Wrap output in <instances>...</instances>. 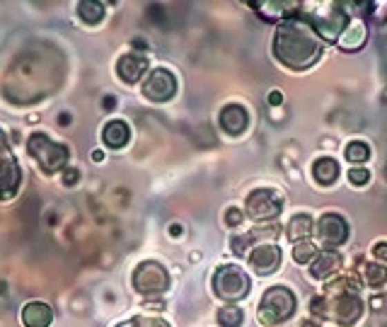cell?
Listing matches in <instances>:
<instances>
[{
	"label": "cell",
	"mask_w": 387,
	"mask_h": 327,
	"mask_svg": "<svg viewBox=\"0 0 387 327\" xmlns=\"http://www.w3.org/2000/svg\"><path fill=\"white\" fill-rule=\"evenodd\" d=\"M242 218H245V216H242V211L235 209V206L225 211V223L230 225V228H237V225L242 223Z\"/></svg>",
	"instance_id": "cell-31"
},
{
	"label": "cell",
	"mask_w": 387,
	"mask_h": 327,
	"mask_svg": "<svg viewBox=\"0 0 387 327\" xmlns=\"http://www.w3.org/2000/svg\"><path fill=\"white\" fill-rule=\"evenodd\" d=\"M366 41H368L366 22H363L361 17H351L346 30H343V35L339 37V46H341L343 51H358V49H363Z\"/></svg>",
	"instance_id": "cell-15"
},
{
	"label": "cell",
	"mask_w": 387,
	"mask_h": 327,
	"mask_svg": "<svg viewBox=\"0 0 387 327\" xmlns=\"http://www.w3.org/2000/svg\"><path fill=\"white\" fill-rule=\"evenodd\" d=\"M133 320H135V325H138V327H169L167 322L160 320V317H145V315H140V317H133Z\"/></svg>",
	"instance_id": "cell-30"
},
{
	"label": "cell",
	"mask_w": 387,
	"mask_h": 327,
	"mask_svg": "<svg viewBox=\"0 0 387 327\" xmlns=\"http://www.w3.org/2000/svg\"><path fill=\"white\" fill-rule=\"evenodd\" d=\"M169 233H172V235H179V233H182V225H169Z\"/></svg>",
	"instance_id": "cell-37"
},
{
	"label": "cell",
	"mask_w": 387,
	"mask_h": 327,
	"mask_svg": "<svg viewBox=\"0 0 387 327\" xmlns=\"http://www.w3.org/2000/svg\"><path fill=\"white\" fill-rule=\"evenodd\" d=\"M298 8H300L298 3H279V0H271V3H254V10H259L264 20H281V17L288 20L285 12H295Z\"/></svg>",
	"instance_id": "cell-21"
},
{
	"label": "cell",
	"mask_w": 387,
	"mask_h": 327,
	"mask_svg": "<svg viewBox=\"0 0 387 327\" xmlns=\"http://www.w3.org/2000/svg\"><path fill=\"white\" fill-rule=\"evenodd\" d=\"M319 254V250L312 245V240H298L293 247V259L298 264H310Z\"/></svg>",
	"instance_id": "cell-23"
},
{
	"label": "cell",
	"mask_w": 387,
	"mask_h": 327,
	"mask_svg": "<svg viewBox=\"0 0 387 327\" xmlns=\"http://www.w3.org/2000/svg\"><path fill=\"white\" fill-rule=\"evenodd\" d=\"M77 15L85 25H100L104 20V6L97 0H80L77 3Z\"/></svg>",
	"instance_id": "cell-22"
},
{
	"label": "cell",
	"mask_w": 387,
	"mask_h": 327,
	"mask_svg": "<svg viewBox=\"0 0 387 327\" xmlns=\"http://www.w3.org/2000/svg\"><path fill=\"white\" fill-rule=\"evenodd\" d=\"M339 293H358L356 279H339L327 286V296H339Z\"/></svg>",
	"instance_id": "cell-27"
},
{
	"label": "cell",
	"mask_w": 387,
	"mask_h": 327,
	"mask_svg": "<svg viewBox=\"0 0 387 327\" xmlns=\"http://www.w3.org/2000/svg\"><path fill=\"white\" fill-rule=\"evenodd\" d=\"M53 320V310L44 301H29L22 308V322L24 327H48Z\"/></svg>",
	"instance_id": "cell-17"
},
{
	"label": "cell",
	"mask_w": 387,
	"mask_h": 327,
	"mask_svg": "<svg viewBox=\"0 0 387 327\" xmlns=\"http://www.w3.org/2000/svg\"><path fill=\"white\" fill-rule=\"evenodd\" d=\"M274 56L290 71H305L322 56V39L305 17H288L276 27Z\"/></svg>",
	"instance_id": "cell-1"
},
{
	"label": "cell",
	"mask_w": 387,
	"mask_h": 327,
	"mask_svg": "<svg viewBox=\"0 0 387 327\" xmlns=\"http://www.w3.org/2000/svg\"><path fill=\"white\" fill-rule=\"evenodd\" d=\"M119 327H138V325H135V320H129V322H121Z\"/></svg>",
	"instance_id": "cell-38"
},
{
	"label": "cell",
	"mask_w": 387,
	"mask_h": 327,
	"mask_svg": "<svg viewBox=\"0 0 387 327\" xmlns=\"http://www.w3.org/2000/svg\"><path fill=\"white\" fill-rule=\"evenodd\" d=\"M348 180H351V185L363 187L370 180V172H368L366 167H353V170H348Z\"/></svg>",
	"instance_id": "cell-28"
},
{
	"label": "cell",
	"mask_w": 387,
	"mask_h": 327,
	"mask_svg": "<svg viewBox=\"0 0 387 327\" xmlns=\"http://www.w3.org/2000/svg\"><path fill=\"white\" fill-rule=\"evenodd\" d=\"M312 175L319 185H324V187L334 185L337 177H339V162L334 160V158H327V156L319 158V160H314V165H312Z\"/></svg>",
	"instance_id": "cell-20"
},
{
	"label": "cell",
	"mask_w": 387,
	"mask_h": 327,
	"mask_svg": "<svg viewBox=\"0 0 387 327\" xmlns=\"http://www.w3.org/2000/svg\"><path fill=\"white\" fill-rule=\"evenodd\" d=\"M242 320H245V315H242V310L235 306H225L218 310V325L220 327H240Z\"/></svg>",
	"instance_id": "cell-25"
},
{
	"label": "cell",
	"mask_w": 387,
	"mask_h": 327,
	"mask_svg": "<svg viewBox=\"0 0 387 327\" xmlns=\"http://www.w3.org/2000/svg\"><path fill=\"white\" fill-rule=\"evenodd\" d=\"M77 180H80V172H77V170H66V172H63V185L70 187V185H75Z\"/></svg>",
	"instance_id": "cell-32"
},
{
	"label": "cell",
	"mask_w": 387,
	"mask_h": 327,
	"mask_svg": "<svg viewBox=\"0 0 387 327\" xmlns=\"http://www.w3.org/2000/svg\"><path fill=\"white\" fill-rule=\"evenodd\" d=\"M281 264V250L276 245H259V247L252 250L249 254V267L254 269L259 277L266 274H274Z\"/></svg>",
	"instance_id": "cell-12"
},
{
	"label": "cell",
	"mask_w": 387,
	"mask_h": 327,
	"mask_svg": "<svg viewBox=\"0 0 387 327\" xmlns=\"http://www.w3.org/2000/svg\"><path fill=\"white\" fill-rule=\"evenodd\" d=\"M312 228H314V223L308 214H295L293 218L288 221V225H285V235H288V240H293V243H298V240H310Z\"/></svg>",
	"instance_id": "cell-19"
},
{
	"label": "cell",
	"mask_w": 387,
	"mask_h": 327,
	"mask_svg": "<svg viewBox=\"0 0 387 327\" xmlns=\"http://www.w3.org/2000/svg\"><path fill=\"white\" fill-rule=\"evenodd\" d=\"M295 312V296L285 286H271L261 296L259 303V322L264 327H276L281 322L290 320Z\"/></svg>",
	"instance_id": "cell-4"
},
{
	"label": "cell",
	"mask_w": 387,
	"mask_h": 327,
	"mask_svg": "<svg viewBox=\"0 0 387 327\" xmlns=\"http://www.w3.org/2000/svg\"><path fill=\"white\" fill-rule=\"evenodd\" d=\"M312 8L317 12H314L312 17H305V20L312 25V30L317 32L319 39L339 41V37L343 35L348 20H351V17L346 15L343 3H317V6H312Z\"/></svg>",
	"instance_id": "cell-3"
},
{
	"label": "cell",
	"mask_w": 387,
	"mask_h": 327,
	"mask_svg": "<svg viewBox=\"0 0 387 327\" xmlns=\"http://www.w3.org/2000/svg\"><path fill=\"white\" fill-rule=\"evenodd\" d=\"M92 160L102 162V160H104V153H102V151H92Z\"/></svg>",
	"instance_id": "cell-35"
},
{
	"label": "cell",
	"mask_w": 387,
	"mask_h": 327,
	"mask_svg": "<svg viewBox=\"0 0 387 327\" xmlns=\"http://www.w3.org/2000/svg\"><path fill=\"white\" fill-rule=\"evenodd\" d=\"M339 269H341V257H339L334 250H324V252H319L317 257L310 262V274H312L314 279L337 277Z\"/></svg>",
	"instance_id": "cell-16"
},
{
	"label": "cell",
	"mask_w": 387,
	"mask_h": 327,
	"mask_svg": "<svg viewBox=\"0 0 387 327\" xmlns=\"http://www.w3.org/2000/svg\"><path fill=\"white\" fill-rule=\"evenodd\" d=\"M281 102H283V95H281L279 90H274V93H269V104H271V107H279Z\"/></svg>",
	"instance_id": "cell-34"
},
{
	"label": "cell",
	"mask_w": 387,
	"mask_h": 327,
	"mask_svg": "<svg viewBox=\"0 0 387 327\" xmlns=\"http://www.w3.org/2000/svg\"><path fill=\"white\" fill-rule=\"evenodd\" d=\"M245 209L252 221H271L281 214L283 201H281L279 191L274 189H254L247 196Z\"/></svg>",
	"instance_id": "cell-9"
},
{
	"label": "cell",
	"mask_w": 387,
	"mask_h": 327,
	"mask_svg": "<svg viewBox=\"0 0 387 327\" xmlns=\"http://www.w3.org/2000/svg\"><path fill=\"white\" fill-rule=\"evenodd\" d=\"M27 151L37 160V165L41 167V172H46V175L63 170L68 162V156H70L66 146L51 141L46 133H32L27 141Z\"/></svg>",
	"instance_id": "cell-5"
},
{
	"label": "cell",
	"mask_w": 387,
	"mask_h": 327,
	"mask_svg": "<svg viewBox=\"0 0 387 327\" xmlns=\"http://www.w3.org/2000/svg\"><path fill=\"white\" fill-rule=\"evenodd\" d=\"M343 156H346L348 162H356L358 165V162H366L368 158H370V148H368L363 141H353L346 146V153H343Z\"/></svg>",
	"instance_id": "cell-26"
},
{
	"label": "cell",
	"mask_w": 387,
	"mask_h": 327,
	"mask_svg": "<svg viewBox=\"0 0 387 327\" xmlns=\"http://www.w3.org/2000/svg\"><path fill=\"white\" fill-rule=\"evenodd\" d=\"M372 254H375L377 259H382V262H387V243H375Z\"/></svg>",
	"instance_id": "cell-33"
},
{
	"label": "cell",
	"mask_w": 387,
	"mask_h": 327,
	"mask_svg": "<svg viewBox=\"0 0 387 327\" xmlns=\"http://www.w3.org/2000/svg\"><path fill=\"white\" fill-rule=\"evenodd\" d=\"M19 182H22V170H19V162L15 160L12 151L5 141L3 129H0V201L12 199L19 189Z\"/></svg>",
	"instance_id": "cell-8"
},
{
	"label": "cell",
	"mask_w": 387,
	"mask_h": 327,
	"mask_svg": "<svg viewBox=\"0 0 387 327\" xmlns=\"http://www.w3.org/2000/svg\"><path fill=\"white\" fill-rule=\"evenodd\" d=\"M114 104H116V100H114V97H106V100H104V107H106V109H111V107H114Z\"/></svg>",
	"instance_id": "cell-36"
},
{
	"label": "cell",
	"mask_w": 387,
	"mask_h": 327,
	"mask_svg": "<svg viewBox=\"0 0 387 327\" xmlns=\"http://www.w3.org/2000/svg\"><path fill=\"white\" fill-rule=\"evenodd\" d=\"M363 277H366L368 286L380 288L387 283V269L382 267V264H366V267H363Z\"/></svg>",
	"instance_id": "cell-24"
},
{
	"label": "cell",
	"mask_w": 387,
	"mask_h": 327,
	"mask_svg": "<svg viewBox=\"0 0 387 327\" xmlns=\"http://www.w3.org/2000/svg\"><path fill=\"white\" fill-rule=\"evenodd\" d=\"M133 288L143 296H160L169 288V274L164 272L162 264L145 259L133 272Z\"/></svg>",
	"instance_id": "cell-7"
},
{
	"label": "cell",
	"mask_w": 387,
	"mask_h": 327,
	"mask_svg": "<svg viewBox=\"0 0 387 327\" xmlns=\"http://www.w3.org/2000/svg\"><path fill=\"white\" fill-rule=\"evenodd\" d=\"M254 238H256V233H247V235H242V238H235V240H232V252H235V254H245L247 252V245L254 243Z\"/></svg>",
	"instance_id": "cell-29"
},
{
	"label": "cell",
	"mask_w": 387,
	"mask_h": 327,
	"mask_svg": "<svg viewBox=\"0 0 387 327\" xmlns=\"http://www.w3.org/2000/svg\"><path fill=\"white\" fill-rule=\"evenodd\" d=\"M310 310L317 317L332 320L341 327H351L363 312V301L356 293H339V296H317L310 301Z\"/></svg>",
	"instance_id": "cell-2"
},
{
	"label": "cell",
	"mask_w": 387,
	"mask_h": 327,
	"mask_svg": "<svg viewBox=\"0 0 387 327\" xmlns=\"http://www.w3.org/2000/svg\"><path fill=\"white\" fill-rule=\"evenodd\" d=\"M102 138H104V143L109 148H114V151H121V148H124L126 143L131 141L129 124L121 122V119H111V122L104 127V131H102Z\"/></svg>",
	"instance_id": "cell-18"
},
{
	"label": "cell",
	"mask_w": 387,
	"mask_h": 327,
	"mask_svg": "<svg viewBox=\"0 0 387 327\" xmlns=\"http://www.w3.org/2000/svg\"><path fill=\"white\" fill-rule=\"evenodd\" d=\"M249 127V114L242 104H227L220 112V129L230 136H240Z\"/></svg>",
	"instance_id": "cell-14"
},
{
	"label": "cell",
	"mask_w": 387,
	"mask_h": 327,
	"mask_svg": "<svg viewBox=\"0 0 387 327\" xmlns=\"http://www.w3.org/2000/svg\"><path fill=\"white\" fill-rule=\"evenodd\" d=\"M303 327H319V325H317V322H310V320H305V322H303Z\"/></svg>",
	"instance_id": "cell-39"
},
{
	"label": "cell",
	"mask_w": 387,
	"mask_h": 327,
	"mask_svg": "<svg viewBox=\"0 0 387 327\" xmlns=\"http://www.w3.org/2000/svg\"><path fill=\"white\" fill-rule=\"evenodd\" d=\"M116 73L124 83L135 85L145 73H148V56L143 54H124L116 61Z\"/></svg>",
	"instance_id": "cell-13"
},
{
	"label": "cell",
	"mask_w": 387,
	"mask_h": 327,
	"mask_svg": "<svg viewBox=\"0 0 387 327\" xmlns=\"http://www.w3.org/2000/svg\"><path fill=\"white\" fill-rule=\"evenodd\" d=\"M317 233L327 247H339L348 240V223L339 214H324L317 223Z\"/></svg>",
	"instance_id": "cell-11"
},
{
	"label": "cell",
	"mask_w": 387,
	"mask_h": 327,
	"mask_svg": "<svg viewBox=\"0 0 387 327\" xmlns=\"http://www.w3.org/2000/svg\"><path fill=\"white\" fill-rule=\"evenodd\" d=\"M249 277L237 264H223L213 274V291L223 301H242L249 293Z\"/></svg>",
	"instance_id": "cell-6"
},
{
	"label": "cell",
	"mask_w": 387,
	"mask_h": 327,
	"mask_svg": "<svg viewBox=\"0 0 387 327\" xmlns=\"http://www.w3.org/2000/svg\"><path fill=\"white\" fill-rule=\"evenodd\" d=\"M177 93V80L169 71L155 68L148 73V78L143 80V95L150 102H167Z\"/></svg>",
	"instance_id": "cell-10"
}]
</instances>
